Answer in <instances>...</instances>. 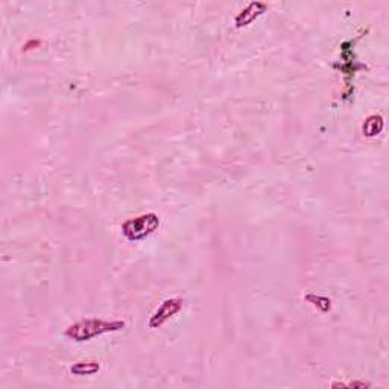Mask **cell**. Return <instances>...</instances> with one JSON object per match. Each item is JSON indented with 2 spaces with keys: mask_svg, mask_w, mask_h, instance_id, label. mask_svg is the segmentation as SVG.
Instances as JSON below:
<instances>
[{
  "mask_svg": "<svg viewBox=\"0 0 389 389\" xmlns=\"http://www.w3.org/2000/svg\"><path fill=\"white\" fill-rule=\"evenodd\" d=\"M124 327L125 324L122 321L110 323V321H102V319H86V321H81L78 324L68 327L67 336L78 342H82L95 338L97 334L120 330L124 329Z\"/></svg>",
  "mask_w": 389,
  "mask_h": 389,
  "instance_id": "cell-1",
  "label": "cell"
},
{
  "mask_svg": "<svg viewBox=\"0 0 389 389\" xmlns=\"http://www.w3.org/2000/svg\"><path fill=\"white\" fill-rule=\"evenodd\" d=\"M158 224V216L154 215V213H148V215L126 220L124 227H122V230H124V234L128 240H142L151 233H154Z\"/></svg>",
  "mask_w": 389,
  "mask_h": 389,
  "instance_id": "cell-2",
  "label": "cell"
},
{
  "mask_svg": "<svg viewBox=\"0 0 389 389\" xmlns=\"http://www.w3.org/2000/svg\"><path fill=\"white\" fill-rule=\"evenodd\" d=\"M181 307H182V301L181 300H167V301H164L162 304V307H160L154 314V316L151 318L149 325L152 327V329H154V327L162 325L171 316H173L175 314H177V312H180Z\"/></svg>",
  "mask_w": 389,
  "mask_h": 389,
  "instance_id": "cell-3",
  "label": "cell"
},
{
  "mask_svg": "<svg viewBox=\"0 0 389 389\" xmlns=\"http://www.w3.org/2000/svg\"><path fill=\"white\" fill-rule=\"evenodd\" d=\"M99 371V363H76L72 367V372L76 376H84V374H95Z\"/></svg>",
  "mask_w": 389,
  "mask_h": 389,
  "instance_id": "cell-4",
  "label": "cell"
}]
</instances>
